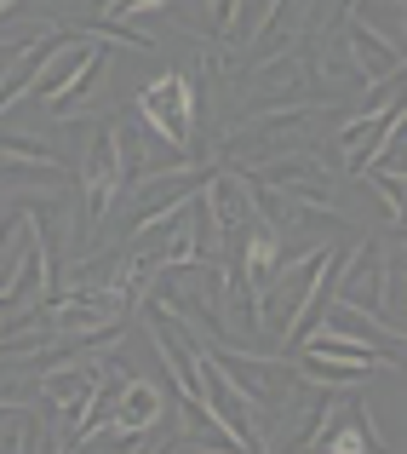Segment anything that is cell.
I'll use <instances>...</instances> for the list:
<instances>
[{"mask_svg":"<svg viewBox=\"0 0 407 454\" xmlns=\"http://www.w3.org/2000/svg\"><path fill=\"white\" fill-rule=\"evenodd\" d=\"M138 121L143 133H155L166 150L189 155V161H201V92L189 75H178V69H166V75H155L150 87L138 92Z\"/></svg>","mask_w":407,"mask_h":454,"instance_id":"6da1fadb","label":"cell"},{"mask_svg":"<svg viewBox=\"0 0 407 454\" xmlns=\"http://www.w3.org/2000/svg\"><path fill=\"white\" fill-rule=\"evenodd\" d=\"M344 52H350V69H356V81H362V87L402 75V46H390L385 35H373L367 23H356V29L344 35Z\"/></svg>","mask_w":407,"mask_h":454,"instance_id":"52a82bcc","label":"cell"},{"mask_svg":"<svg viewBox=\"0 0 407 454\" xmlns=\"http://www.w3.org/2000/svg\"><path fill=\"white\" fill-rule=\"evenodd\" d=\"M235 12H242V0H212V18H219V29H235Z\"/></svg>","mask_w":407,"mask_h":454,"instance_id":"8fae6325","label":"cell"},{"mask_svg":"<svg viewBox=\"0 0 407 454\" xmlns=\"http://www.w3.org/2000/svg\"><path fill=\"white\" fill-rule=\"evenodd\" d=\"M247 178H253V190H275V196L287 201H316V207H333V178L327 167L316 161V155H270V161L247 167Z\"/></svg>","mask_w":407,"mask_h":454,"instance_id":"3957f363","label":"cell"},{"mask_svg":"<svg viewBox=\"0 0 407 454\" xmlns=\"http://www.w3.org/2000/svg\"><path fill=\"white\" fill-rule=\"evenodd\" d=\"M316 328L339 333V340H356V345H367V351L390 356V363H396V351H402L396 328H385V322H373L367 310H356V305H339V300H333L327 310H321V322H316Z\"/></svg>","mask_w":407,"mask_h":454,"instance_id":"8992f818","label":"cell"},{"mask_svg":"<svg viewBox=\"0 0 407 454\" xmlns=\"http://www.w3.org/2000/svg\"><path fill=\"white\" fill-rule=\"evenodd\" d=\"M321 432H327V449H321V454H379V449H373V437H367L362 426L350 420L344 397H339V409H333V420L321 426Z\"/></svg>","mask_w":407,"mask_h":454,"instance_id":"9c48e42d","label":"cell"},{"mask_svg":"<svg viewBox=\"0 0 407 454\" xmlns=\"http://www.w3.org/2000/svg\"><path fill=\"white\" fill-rule=\"evenodd\" d=\"M161 414H166V386H161V380L127 374L121 386H115V403H110V432L143 437V432L161 426Z\"/></svg>","mask_w":407,"mask_h":454,"instance_id":"277c9868","label":"cell"},{"mask_svg":"<svg viewBox=\"0 0 407 454\" xmlns=\"http://www.w3.org/2000/svg\"><path fill=\"white\" fill-rule=\"evenodd\" d=\"M12 6H18V0H0V12H12Z\"/></svg>","mask_w":407,"mask_h":454,"instance_id":"7c38bea8","label":"cell"},{"mask_svg":"<svg viewBox=\"0 0 407 454\" xmlns=\"http://www.w3.org/2000/svg\"><path fill=\"white\" fill-rule=\"evenodd\" d=\"M390 127H402V98H385V104H373V110H362L356 121H344L339 127V161L350 167V173H362V167L373 161V150L385 145Z\"/></svg>","mask_w":407,"mask_h":454,"instance_id":"5b68a950","label":"cell"},{"mask_svg":"<svg viewBox=\"0 0 407 454\" xmlns=\"http://www.w3.org/2000/svg\"><path fill=\"white\" fill-rule=\"evenodd\" d=\"M104 69H110V52H104V46H92V52H87V64H81L75 75L64 81V92H58V98H46V110H52V115H75L81 104L92 98V87L104 81Z\"/></svg>","mask_w":407,"mask_h":454,"instance_id":"ba28073f","label":"cell"},{"mask_svg":"<svg viewBox=\"0 0 407 454\" xmlns=\"http://www.w3.org/2000/svg\"><path fill=\"white\" fill-rule=\"evenodd\" d=\"M298 374H304V380H321V386H333V391H356V386L367 380V368H350V363H333V356H316V351H304Z\"/></svg>","mask_w":407,"mask_h":454,"instance_id":"30bf717a","label":"cell"},{"mask_svg":"<svg viewBox=\"0 0 407 454\" xmlns=\"http://www.w3.org/2000/svg\"><path fill=\"white\" fill-rule=\"evenodd\" d=\"M327 259H333V254L310 247V254H293V259H281V265L270 270V282L258 288V333H265V340H287V328L298 322L304 300L316 294Z\"/></svg>","mask_w":407,"mask_h":454,"instance_id":"7a4b0ae2","label":"cell"}]
</instances>
